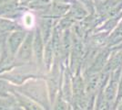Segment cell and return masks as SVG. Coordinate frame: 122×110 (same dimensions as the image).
Here are the masks:
<instances>
[{
  "label": "cell",
  "mask_w": 122,
  "mask_h": 110,
  "mask_svg": "<svg viewBox=\"0 0 122 110\" xmlns=\"http://www.w3.org/2000/svg\"><path fill=\"white\" fill-rule=\"evenodd\" d=\"M24 23L26 27H31L33 24V17L29 14H27L24 18Z\"/></svg>",
  "instance_id": "6da1fadb"
}]
</instances>
